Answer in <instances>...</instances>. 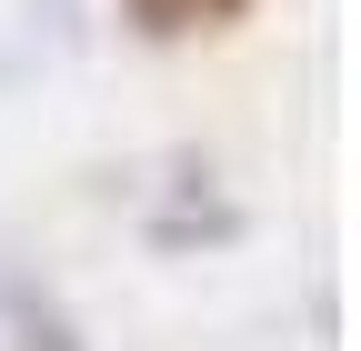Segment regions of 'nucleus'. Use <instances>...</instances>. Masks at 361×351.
I'll use <instances>...</instances> for the list:
<instances>
[{"mask_svg": "<svg viewBox=\"0 0 361 351\" xmlns=\"http://www.w3.org/2000/svg\"><path fill=\"white\" fill-rule=\"evenodd\" d=\"M0 312H11V331H20V351H80V331L61 321V301L51 291H30L11 261H0Z\"/></svg>", "mask_w": 361, "mask_h": 351, "instance_id": "f257e3e1", "label": "nucleus"}, {"mask_svg": "<svg viewBox=\"0 0 361 351\" xmlns=\"http://www.w3.org/2000/svg\"><path fill=\"white\" fill-rule=\"evenodd\" d=\"M241 0H130V20H141L151 40H180V30H211V20H231Z\"/></svg>", "mask_w": 361, "mask_h": 351, "instance_id": "f03ea898", "label": "nucleus"}]
</instances>
